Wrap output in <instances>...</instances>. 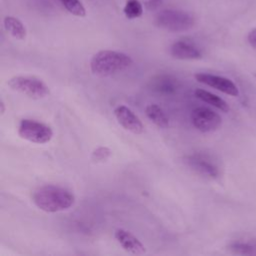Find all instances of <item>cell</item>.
<instances>
[{
  "instance_id": "obj_9",
  "label": "cell",
  "mask_w": 256,
  "mask_h": 256,
  "mask_svg": "<svg viewBox=\"0 0 256 256\" xmlns=\"http://www.w3.org/2000/svg\"><path fill=\"white\" fill-rule=\"evenodd\" d=\"M114 115L118 123L126 130L134 134H141L144 131L142 121L129 107L125 105L117 106L114 109Z\"/></svg>"
},
{
  "instance_id": "obj_17",
  "label": "cell",
  "mask_w": 256,
  "mask_h": 256,
  "mask_svg": "<svg viewBox=\"0 0 256 256\" xmlns=\"http://www.w3.org/2000/svg\"><path fill=\"white\" fill-rule=\"evenodd\" d=\"M123 12L128 19H136L142 15L143 7L139 0H127Z\"/></svg>"
},
{
  "instance_id": "obj_2",
  "label": "cell",
  "mask_w": 256,
  "mask_h": 256,
  "mask_svg": "<svg viewBox=\"0 0 256 256\" xmlns=\"http://www.w3.org/2000/svg\"><path fill=\"white\" fill-rule=\"evenodd\" d=\"M132 64V58L123 52L101 50L91 58L90 70L94 75L107 77L129 68Z\"/></svg>"
},
{
  "instance_id": "obj_22",
  "label": "cell",
  "mask_w": 256,
  "mask_h": 256,
  "mask_svg": "<svg viewBox=\"0 0 256 256\" xmlns=\"http://www.w3.org/2000/svg\"><path fill=\"white\" fill-rule=\"evenodd\" d=\"M255 77H256V74H255Z\"/></svg>"
},
{
  "instance_id": "obj_3",
  "label": "cell",
  "mask_w": 256,
  "mask_h": 256,
  "mask_svg": "<svg viewBox=\"0 0 256 256\" xmlns=\"http://www.w3.org/2000/svg\"><path fill=\"white\" fill-rule=\"evenodd\" d=\"M154 24L167 31L184 32L190 30L194 26L195 19L193 15L186 11L165 9L155 15Z\"/></svg>"
},
{
  "instance_id": "obj_1",
  "label": "cell",
  "mask_w": 256,
  "mask_h": 256,
  "mask_svg": "<svg viewBox=\"0 0 256 256\" xmlns=\"http://www.w3.org/2000/svg\"><path fill=\"white\" fill-rule=\"evenodd\" d=\"M32 201L40 210L55 213L69 209L74 204L75 196L64 187L44 185L33 192Z\"/></svg>"
},
{
  "instance_id": "obj_20",
  "label": "cell",
  "mask_w": 256,
  "mask_h": 256,
  "mask_svg": "<svg viewBox=\"0 0 256 256\" xmlns=\"http://www.w3.org/2000/svg\"><path fill=\"white\" fill-rule=\"evenodd\" d=\"M247 40H248L249 44L251 45V47L256 50V28L252 29L249 32V34L247 36Z\"/></svg>"
},
{
  "instance_id": "obj_18",
  "label": "cell",
  "mask_w": 256,
  "mask_h": 256,
  "mask_svg": "<svg viewBox=\"0 0 256 256\" xmlns=\"http://www.w3.org/2000/svg\"><path fill=\"white\" fill-rule=\"evenodd\" d=\"M60 2L72 15L77 17H84L86 15V9L80 0H60Z\"/></svg>"
},
{
  "instance_id": "obj_19",
  "label": "cell",
  "mask_w": 256,
  "mask_h": 256,
  "mask_svg": "<svg viewBox=\"0 0 256 256\" xmlns=\"http://www.w3.org/2000/svg\"><path fill=\"white\" fill-rule=\"evenodd\" d=\"M110 155H111V150L108 147L100 146L92 152L91 158L95 162H102V161H105L106 159H108L110 157Z\"/></svg>"
},
{
  "instance_id": "obj_11",
  "label": "cell",
  "mask_w": 256,
  "mask_h": 256,
  "mask_svg": "<svg viewBox=\"0 0 256 256\" xmlns=\"http://www.w3.org/2000/svg\"><path fill=\"white\" fill-rule=\"evenodd\" d=\"M170 54L179 60H195L202 57L198 47L188 40H178L170 46Z\"/></svg>"
},
{
  "instance_id": "obj_10",
  "label": "cell",
  "mask_w": 256,
  "mask_h": 256,
  "mask_svg": "<svg viewBox=\"0 0 256 256\" xmlns=\"http://www.w3.org/2000/svg\"><path fill=\"white\" fill-rule=\"evenodd\" d=\"M114 238L119 243V245L130 254L141 255L146 252V248L143 243L131 232L125 229H116L114 232Z\"/></svg>"
},
{
  "instance_id": "obj_14",
  "label": "cell",
  "mask_w": 256,
  "mask_h": 256,
  "mask_svg": "<svg viewBox=\"0 0 256 256\" xmlns=\"http://www.w3.org/2000/svg\"><path fill=\"white\" fill-rule=\"evenodd\" d=\"M147 118L160 128H167L169 126V117L165 111L157 104H149L145 108Z\"/></svg>"
},
{
  "instance_id": "obj_21",
  "label": "cell",
  "mask_w": 256,
  "mask_h": 256,
  "mask_svg": "<svg viewBox=\"0 0 256 256\" xmlns=\"http://www.w3.org/2000/svg\"><path fill=\"white\" fill-rule=\"evenodd\" d=\"M0 112H1V114H4V113H5V103H4V101H3L2 98H1V100H0Z\"/></svg>"
},
{
  "instance_id": "obj_13",
  "label": "cell",
  "mask_w": 256,
  "mask_h": 256,
  "mask_svg": "<svg viewBox=\"0 0 256 256\" xmlns=\"http://www.w3.org/2000/svg\"><path fill=\"white\" fill-rule=\"evenodd\" d=\"M194 95L200 99L201 101L223 111V112H228L229 111V105L227 104V102L222 99L221 97L207 91V90H204V89H201V88H197L195 89L194 91Z\"/></svg>"
},
{
  "instance_id": "obj_15",
  "label": "cell",
  "mask_w": 256,
  "mask_h": 256,
  "mask_svg": "<svg viewBox=\"0 0 256 256\" xmlns=\"http://www.w3.org/2000/svg\"><path fill=\"white\" fill-rule=\"evenodd\" d=\"M4 27L6 31L14 38L18 40H23L26 38L27 31L24 24L18 18L14 16H6L4 18Z\"/></svg>"
},
{
  "instance_id": "obj_16",
  "label": "cell",
  "mask_w": 256,
  "mask_h": 256,
  "mask_svg": "<svg viewBox=\"0 0 256 256\" xmlns=\"http://www.w3.org/2000/svg\"><path fill=\"white\" fill-rule=\"evenodd\" d=\"M229 250L238 255H256V243L252 241L236 240L229 244Z\"/></svg>"
},
{
  "instance_id": "obj_8",
  "label": "cell",
  "mask_w": 256,
  "mask_h": 256,
  "mask_svg": "<svg viewBox=\"0 0 256 256\" xmlns=\"http://www.w3.org/2000/svg\"><path fill=\"white\" fill-rule=\"evenodd\" d=\"M194 77L198 82L204 85L210 86L222 93H225L231 96L239 95V90L236 84L229 78L219 76V75L209 74V73H196Z\"/></svg>"
},
{
  "instance_id": "obj_12",
  "label": "cell",
  "mask_w": 256,
  "mask_h": 256,
  "mask_svg": "<svg viewBox=\"0 0 256 256\" xmlns=\"http://www.w3.org/2000/svg\"><path fill=\"white\" fill-rule=\"evenodd\" d=\"M150 88L161 95H173L180 88V82L172 75L162 74L155 76L150 82Z\"/></svg>"
},
{
  "instance_id": "obj_4",
  "label": "cell",
  "mask_w": 256,
  "mask_h": 256,
  "mask_svg": "<svg viewBox=\"0 0 256 256\" xmlns=\"http://www.w3.org/2000/svg\"><path fill=\"white\" fill-rule=\"evenodd\" d=\"M7 84L12 90L34 99L44 98L50 94L48 85L43 80L35 76H14L8 80Z\"/></svg>"
},
{
  "instance_id": "obj_6",
  "label": "cell",
  "mask_w": 256,
  "mask_h": 256,
  "mask_svg": "<svg viewBox=\"0 0 256 256\" xmlns=\"http://www.w3.org/2000/svg\"><path fill=\"white\" fill-rule=\"evenodd\" d=\"M191 122L198 131L209 133L221 126L222 118L214 110L205 106H199L192 110Z\"/></svg>"
},
{
  "instance_id": "obj_5",
  "label": "cell",
  "mask_w": 256,
  "mask_h": 256,
  "mask_svg": "<svg viewBox=\"0 0 256 256\" xmlns=\"http://www.w3.org/2000/svg\"><path fill=\"white\" fill-rule=\"evenodd\" d=\"M18 135L29 142L44 144L52 139L53 130L42 122L33 119H22L18 126Z\"/></svg>"
},
{
  "instance_id": "obj_7",
  "label": "cell",
  "mask_w": 256,
  "mask_h": 256,
  "mask_svg": "<svg viewBox=\"0 0 256 256\" xmlns=\"http://www.w3.org/2000/svg\"><path fill=\"white\" fill-rule=\"evenodd\" d=\"M186 165L199 175L215 179L219 176L220 170L216 162L207 154L192 153L185 157Z\"/></svg>"
}]
</instances>
